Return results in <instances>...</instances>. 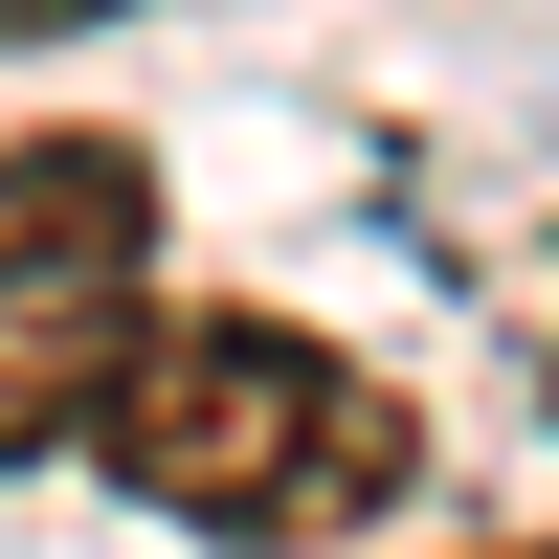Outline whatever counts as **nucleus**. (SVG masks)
Listing matches in <instances>:
<instances>
[{"instance_id":"obj_1","label":"nucleus","mask_w":559,"mask_h":559,"mask_svg":"<svg viewBox=\"0 0 559 559\" xmlns=\"http://www.w3.org/2000/svg\"><path fill=\"white\" fill-rule=\"evenodd\" d=\"M68 471H112L202 559H358L426 492V403L381 358H336L313 313H224V292H157L134 269L112 336H90V381H68Z\"/></svg>"},{"instance_id":"obj_2","label":"nucleus","mask_w":559,"mask_h":559,"mask_svg":"<svg viewBox=\"0 0 559 559\" xmlns=\"http://www.w3.org/2000/svg\"><path fill=\"white\" fill-rule=\"evenodd\" d=\"M112 269H157V157L90 112L0 134V292H112Z\"/></svg>"},{"instance_id":"obj_3","label":"nucleus","mask_w":559,"mask_h":559,"mask_svg":"<svg viewBox=\"0 0 559 559\" xmlns=\"http://www.w3.org/2000/svg\"><path fill=\"white\" fill-rule=\"evenodd\" d=\"M68 23H112V0H0V45H68Z\"/></svg>"},{"instance_id":"obj_4","label":"nucleus","mask_w":559,"mask_h":559,"mask_svg":"<svg viewBox=\"0 0 559 559\" xmlns=\"http://www.w3.org/2000/svg\"><path fill=\"white\" fill-rule=\"evenodd\" d=\"M492 559H559V537H492Z\"/></svg>"}]
</instances>
